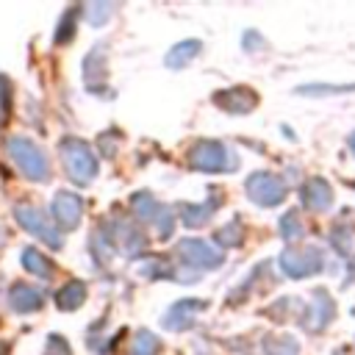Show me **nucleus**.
Returning a JSON list of instances; mask_svg holds the SVG:
<instances>
[{"label": "nucleus", "mask_w": 355, "mask_h": 355, "mask_svg": "<svg viewBox=\"0 0 355 355\" xmlns=\"http://www.w3.org/2000/svg\"><path fill=\"white\" fill-rule=\"evenodd\" d=\"M50 211H53V225H55V227H61V230H72V227L80 222L83 202H80V197L72 194V191H58V194L53 197Z\"/></svg>", "instance_id": "7"}, {"label": "nucleus", "mask_w": 355, "mask_h": 355, "mask_svg": "<svg viewBox=\"0 0 355 355\" xmlns=\"http://www.w3.org/2000/svg\"><path fill=\"white\" fill-rule=\"evenodd\" d=\"M83 300H86V286L80 280H69L64 288L55 291V305L61 311H75Z\"/></svg>", "instance_id": "14"}, {"label": "nucleus", "mask_w": 355, "mask_h": 355, "mask_svg": "<svg viewBox=\"0 0 355 355\" xmlns=\"http://www.w3.org/2000/svg\"><path fill=\"white\" fill-rule=\"evenodd\" d=\"M263 347H266V355H297V341L288 338V336L269 338Z\"/></svg>", "instance_id": "21"}, {"label": "nucleus", "mask_w": 355, "mask_h": 355, "mask_svg": "<svg viewBox=\"0 0 355 355\" xmlns=\"http://www.w3.org/2000/svg\"><path fill=\"white\" fill-rule=\"evenodd\" d=\"M22 266H25L31 275H36V277H50V275H53L50 258H44L36 247H25V250H22Z\"/></svg>", "instance_id": "15"}, {"label": "nucleus", "mask_w": 355, "mask_h": 355, "mask_svg": "<svg viewBox=\"0 0 355 355\" xmlns=\"http://www.w3.org/2000/svg\"><path fill=\"white\" fill-rule=\"evenodd\" d=\"M355 86H302L300 94H311V97H319V94H333V92H349Z\"/></svg>", "instance_id": "24"}, {"label": "nucleus", "mask_w": 355, "mask_h": 355, "mask_svg": "<svg viewBox=\"0 0 355 355\" xmlns=\"http://www.w3.org/2000/svg\"><path fill=\"white\" fill-rule=\"evenodd\" d=\"M280 233H283V239H286L288 244H294V241L302 236V225H300V216H297L294 211H288V214L280 219Z\"/></svg>", "instance_id": "19"}, {"label": "nucleus", "mask_w": 355, "mask_h": 355, "mask_svg": "<svg viewBox=\"0 0 355 355\" xmlns=\"http://www.w3.org/2000/svg\"><path fill=\"white\" fill-rule=\"evenodd\" d=\"M280 263H283V272L291 275V277H305L311 272H316L322 266V252L311 244L305 247H288L283 255H280Z\"/></svg>", "instance_id": "5"}, {"label": "nucleus", "mask_w": 355, "mask_h": 355, "mask_svg": "<svg viewBox=\"0 0 355 355\" xmlns=\"http://www.w3.org/2000/svg\"><path fill=\"white\" fill-rule=\"evenodd\" d=\"M302 202H305L311 211H324V208H330V202H333V191H330L327 180H322V178H311V180L302 186Z\"/></svg>", "instance_id": "12"}, {"label": "nucleus", "mask_w": 355, "mask_h": 355, "mask_svg": "<svg viewBox=\"0 0 355 355\" xmlns=\"http://www.w3.org/2000/svg\"><path fill=\"white\" fill-rule=\"evenodd\" d=\"M247 194L252 202L258 205H277L283 197H286V186L280 178L269 175V172H255L250 180H247Z\"/></svg>", "instance_id": "6"}, {"label": "nucleus", "mask_w": 355, "mask_h": 355, "mask_svg": "<svg viewBox=\"0 0 355 355\" xmlns=\"http://www.w3.org/2000/svg\"><path fill=\"white\" fill-rule=\"evenodd\" d=\"M114 11V6L111 3H92L89 8H86V14H89V22L92 25H103L105 22V17Z\"/></svg>", "instance_id": "23"}, {"label": "nucleus", "mask_w": 355, "mask_h": 355, "mask_svg": "<svg viewBox=\"0 0 355 355\" xmlns=\"http://www.w3.org/2000/svg\"><path fill=\"white\" fill-rule=\"evenodd\" d=\"M183 225L189 227H197V225H205L208 216L214 214V202H205V205H183Z\"/></svg>", "instance_id": "18"}, {"label": "nucleus", "mask_w": 355, "mask_h": 355, "mask_svg": "<svg viewBox=\"0 0 355 355\" xmlns=\"http://www.w3.org/2000/svg\"><path fill=\"white\" fill-rule=\"evenodd\" d=\"M6 349H8V344H6V341H0V355H3Z\"/></svg>", "instance_id": "28"}, {"label": "nucleus", "mask_w": 355, "mask_h": 355, "mask_svg": "<svg viewBox=\"0 0 355 355\" xmlns=\"http://www.w3.org/2000/svg\"><path fill=\"white\" fill-rule=\"evenodd\" d=\"M114 244H119V250L125 252V255H136L141 247H144V236H141V230L133 225V222H116L114 225Z\"/></svg>", "instance_id": "13"}, {"label": "nucleus", "mask_w": 355, "mask_h": 355, "mask_svg": "<svg viewBox=\"0 0 355 355\" xmlns=\"http://www.w3.org/2000/svg\"><path fill=\"white\" fill-rule=\"evenodd\" d=\"M200 308H205L202 300H180V302L172 305V311L164 316V327H166V330H186V327H191Z\"/></svg>", "instance_id": "11"}, {"label": "nucleus", "mask_w": 355, "mask_h": 355, "mask_svg": "<svg viewBox=\"0 0 355 355\" xmlns=\"http://www.w3.org/2000/svg\"><path fill=\"white\" fill-rule=\"evenodd\" d=\"M47 355H72V352H69V344L61 336H50L47 338Z\"/></svg>", "instance_id": "25"}, {"label": "nucleus", "mask_w": 355, "mask_h": 355, "mask_svg": "<svg viewBox=\"0 0 355 355\" xmlns=\"http://www.w3.org/2000/svg\"><path fill=\"white\" fill-rule=\"evenodd\" d=\"M241 225H239V219H233V222H227L219 233H216V241L219 244H225V247H239L241 244Z\"/></svg>", "instance_id": "20"}, {"label": "nucleus", "mask_w": 355, "mask_h": 355, "mask_svg": "<svg viewBox=\"0 0 355 355\" xmlns=\"http://www.w3.org/2000/svg\"><path fill=\"white\" fill-rule=\"evenodd\" d=\"M214 103L222 105V108L230 111V114H247V111H252V108L258 105V97H255V92L244 89V86H236V89L219 92V94L214 97Z\"/></svg>", "instance_id": "9"}, {"label": "nucleus", "mask_w": 355, "mask_h": 355, "mask_svg": "<svg viewBox=\"0 0 355 355\" xmlns=\"http://www.w3.org/2000/svg\"><path fill=\"white\" fill-rule=\"evenodd\" d=\"M189 161L200 172H230V169H236V155L222 141H200V144H194Z\"/></svg>", "instance_id": "3"}, {"label": "nucleus", "mask_w": 355, "mask_h": 355, "mask_svg": "<svg viewBox=\"0 0 355 355\" xmlns=\"http://www.w3.org/2000/svg\"><path fill=\"white\" fill-rule=\"evenodd\" d=\"M14 216H17V222H19L28 233H33L39 241L50 244L53 250L61 247V233H58V227L44 216L42 208H36V205H31V202H17Z\"/></svg>", "instance_id": "4"}, {"label": "nucleus", "mask_w": 355, "mask_h": 355, "mask_svg": "<svg viewBox=\"0 0 355 355\" xmlns=\"http://www.w3.org/2000/svg\"><path fill=\"white\" fill-rule=\"evenodd\" d=\"M75 17H78V8H69L61 17V25L55 28V44H64V42L72 39V33H75Z\"/></svg>", "instance_id": "22"}, {"label": "nucleus", "mask_w": 355, "mask_h": 355, "mask_svg": "<svg viewBox=\"0 0 355 355\" xmlns=\"http://www.w3.org/2000/svg\"><path fill=\"white\" fill-rule=\"evenodd\" d=\"M178 252H180V258H186L189 266H194V269H200V266L214 269V266L222 263V252H219L216 247L205 244V241H197V239L180 241V244H178Z\"/></svg>", "instance_id": "8"}, {"label": "nucleus", "mask_w": 355, "mask_h": 355, "mask_svg": "<svg viewBox=\"0 0 355 355\" xmlns=\"http://www.w3.org/2000/svg\"><path fill=\"white\" fill-rule=\"evenodd\" d=\"M349 150H352V153H355V133H352V136H349Z\"/></svg>", "instance_id": "27"}, {"label": "nucleus", "mask_w": 355, "mask_h": 355, "mask_svg": "<svg viewBox=\"0 0 355 355\" xmlns=\"http://www.w3.org/2000/svg\"><path fill=\"white\" fill-rule=\"evenodd\" d=\"M58 150H61V161H64V169H67L72 183L86 186L97 175V155L92 153V147L86 141L69 136V139L61 141Z\"/></svg>", "instance_id": "1"}, {"label": "nucleus", "mask_w": 355, "mask_h": 355, "mask_svg": "<svg viewBox=\"0 0 355 355\" xmlns=\"http://www.w3.org/2000/svg\"><path fill=\"white\" fill-rule=\"evenodd\" d=\"M200 53V42H194V39H189V42H180V44H175L169 53H166V67H183L186 61H191L194 55Z\"/></svg>", "instance_id": "16"}, {"label": "nucleus", "mask_w": 355, "mask_h": 355, "mask_svg": "<svg viewBox=\"0 0 355 355\" xmlns=\"http://www.w3.org/2000/svg\"><path fill=\"white\" fill-rule=\"evenodd\" d=\"M0 105H3V116L8 114V86H6V78H0Z\"/></svg>", "instance_id": "26"}, {"label": "nucleus", "mask_w": 355, "mask_h": 355, "mask_svg": "<svg viewBox=\"0 0 355 355\" xmlns=\"http://www.w3.org/2000/svg\"><path fill=\"white\" fill-rule=\"evenodd\" d=\"M42 302H44V297H42V291L33 288V286L14 283L11 291H8V305H11V311H17V313H33V311L42 308Z\"/></svg>", "instance_id": "10"}, {"label": "nucleus", "mask_w": 355, "mask_h": 355, "mask_svg": "<svg viewBox=\"0 0 355 355\" xmlns=\"http://www.w3.org/2000/svg\"><path fill=\"white\" fill-rule=\"evenodd\" d=\"M158 347H161V341L150 330H139L130 341V355H155Z\"/></svg>", "instance_id": "17"}, {"label": "nucleus", "mask_w": 355, "mask_h": 355, "mask_svg": "<svg viewBox=\"0 0 355 355\" xmlns=\"http://www.w3.org/2000/svg\"><path fill=\"white\" fill-rule=\"evenodd\" d=\"M6 150H8L11 161L19 166V172H22L25 178L39 180V183L50 178V161H47V155L42 153V147L33 144L31 139H25V136H11L8 144H6Z\"/></svg>", "instance_id": "2"}]
</instances>
